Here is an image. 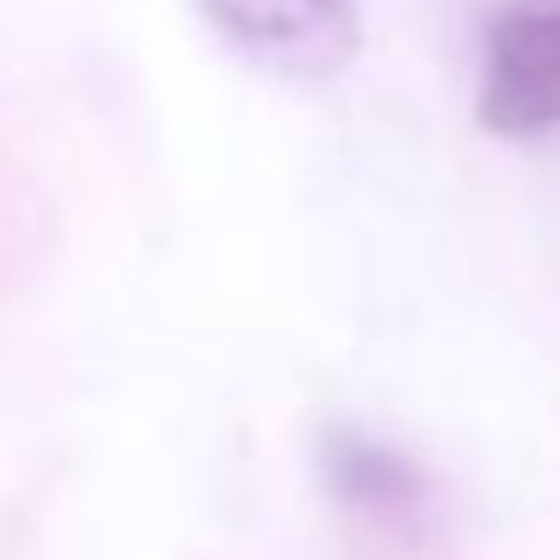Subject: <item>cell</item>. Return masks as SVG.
Returning a JSON list of instances; mask_svg holds the SVG:
<instances>
[{"instance_id":"obj_1","label":"cell","mask_w":560,"mask_h":560,"mask_svg":"<svg viewBox=\"0 0 560 560\" xmlns=\"http://www.w3.org/2000/svg\"><path fill=\"white\" fill-rule=\"evenodd\" d=\"M242 65L291 85L341 79L362 50V0H191Z\"/></svg>"},{"instance_id":"obj_2","label":"cell","mask_w":560,"mask_h":560,"mask_svg":"<svg viewBox=\"0 0 560 560\" xmlns=\"http://www.w3.org/2000/svg\"><path fill=\"white\" fill-rule=\"evenodd\" d=\"M476 121L490 136L560 128V0H518L482 28Z\"/></svg>"},{"instance_id":"obj_3","label":"cell","mask_w":560,"mask_h":560,"mask_svg":"<svg viewBox=\"0 0 560 560\" xmlns=\"http://www.w3.org/2000/svg\"><path fill=\"white\" fill-rule=\"evenodd\" d=\"M313 468H319V490L334 497V511H348L370 533H383V539H425L433 533L440 490L397 440L370 433V425H327L313 440Z\"/></svg>"}]
</instances>
